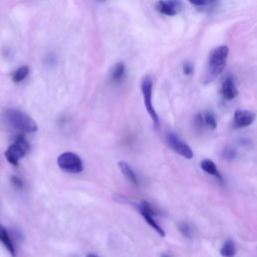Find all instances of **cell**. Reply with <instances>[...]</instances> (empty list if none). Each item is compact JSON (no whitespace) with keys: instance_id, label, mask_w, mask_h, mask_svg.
<instances>
[{"instance_id":"1","label":"cell","mask_w":257,"mask_h":257,"mask_svg":"<svg viewBox=\"0 0 257 257\" xmlns=\"http://www.w3.org/2000/svg\"><path fill=\"white\" fill-rule=\"evenodd\" d=\"M229 54V48L227 45H220L214 48L208 59L207 69L205 72V81H213L225 68L227 58Z\"/></svg>"},{"instance_id":"2","label":"cell","mask_w":257,"mask_h":257,"mask_svg":"<svg viewBox=\"0 0 257 257\" xmlns=\"http://www.w3.org/2000/svg\"><path fill=\"white\" fill-rule=\"evenodd\" d=\"M5 117L7 121L16 130L26 133H34L37 131L36 122L28 114L21 110L8 109L5 112Z\"/></svg>"},{"instance_id":"3","label":"cell","mask_w":257,"mask_h":257,"mask_svg":"<svg viewBox=\"0 0 257 257\" xmlns=\"http://www.w3.org/2000/svg\"><path fill=\"white\" fill-rule=\"evenodd\" d=\"M28 150H29L28 142L25 140L23 136H18L15 143L13 145H10L6 150L5 158L10 164L17 166L19 161L25 156Z\"/></svg>"},{"instance_id":"4","label":"cell","mask_w":257,"mask_h":257,"mask_svg":"<svg viewBox=\"0 0 257 257\" xmlns=\"http://www.w3.org/2000/svg\"><path fill=\"white\" fill-rule=\"evenodd\" d=\"M57 165L62 171L70 174H77L83 170L81 159L72 152L62 153L57 158Z\"/></svg>"},{"instance_id":"5","label":"cell","mask_w":257,"mask_h":257,"mask_svg":"<svg viewBox=\"0 0 257 257\" xmlns=\"http://www.w3.org/2000/svg\"><path fill=\"white\" fill-rule=\"evenodd\" d=\"M152 88H153V80L151 76L147 75L143 78L142 83H141V89L143 93V98H144V103L146 106V109L148 113L150 114L152 120L158 125L159 123V116L154 108L153 102H152Z\"/></svg>"},{"instance_id":"6","label":"cell","mask_w":257,"mask_h":257,"mask_svg":"<svg viewBox=\"0 0 257 257\" xmlns=\"http://www.w3.org/2000/svg\"><path fill=\"white\" fill-rule=\"evenodd\" d=\"M136 208L139 210L143 218L147 221V223L162 237H164L165 231L164 229L158 224V222L155 219L156 216V211L152 208V206L147 202V201H142L140 204H135Z\"/></svg>"},{"instance_id":"7","label":"cell","mask_w":257,"mask_h":257,"mask_svg":"<svg viewBox=\"0 0 257 257\" xmlns=\"http://www.w3.org/2000/svg\"><path fill=\"white\" fill-rule=\"evenodd\" d=\"M166 141L168 146L177 154L180 156L186 158V159H192L193 158V151L192 149L183 142L176 134L174 133H167L166 135Z\"/></svg>"},{"instance_id":"8","label":"cell","mask_w":257,"mask_h":257,"mask_svg":"<svg viewBox=\"0 0 257 257\" xmlns=\"http://www.w3.org/2000/svg\"><path fill=\"white\" fill-rule=\"evenodd\" d=\"M255 119V113L250 109L239 108L235 110L234 122L238 127H245L250 125Z\"/></svg>"},{"instance_id":"9","label":"cell","mask_w":257,"mask_h":257,"mask_svg":"<svg viewBox=\"0 0 257 257\" xmlns=\"http://www.w3.org/2000/svg\"><path fill=\"white\" fill-rule=\"evenodd\" d=\"M156 9L165 15H176L182 9V3L179 1H159L156 4Z\"/></svg>"},{"instance_id":"10","label":"cell","mask_w":257,"mask_h":257,"mask_svg":"<svg viewBox=\"0 0 257 257\" xmlns=\"http://www.w3.org/2000/svg\"><path fill=\"white\" fill-rule=\"evenodd\" d=\"M221 94L225 99L231 100L233 98L236 97V95L238 94V89L235 83V80L233 78V76L228 75L225 80L222 83L221 86Z\"/></svg>"},{"instance_id":"11","label":"cell","mask_w":257,"mask_h":257,"mask_svg":"<svg viewBox=\"0 0 257 257\" xmlns=\"http://www.w3.org/2000/svg\"><path fill=\"white\" fill-rule=\"evenodd\" d=\"M0 242L3 244V246L7 249V251L10 253L11 256H16V247L13 242V239L11 238L10 234L6 230L4 226L0 224Z\"/></svg>"},{"instance_id":"12","label":"cell","mask_w":257,"mask_h":257,"mask_svg":"<svg viewBox=\"0 0 257 257\" xmlns=\"http://www.w3.org/2000/svg\"><path fill=\"white\" fill-rule=\"evenodd\" d=\"M118 167L122 173V175L124 176V178L134 186H139V179L137 177V175L135 174L134 170L132 169V167L126 164L125 162H119L118 163Z\"/></svg>"},{"instance_id":"13","label":"cell","mask_w":257,"mask_h":257,"mask_svg":"<svg viewBox=\"0 0 257 257\" xmlns=\"http://www.w3.org/2000/svg\"><path fill=\"white\" fill-rule=\"evenodd\" d=\"M237 253V247L232 239H227L220 249V254L223 257H235Z\"/></svg>"},{"instance_id":"14","label":"cell","mask_w":257,"mask_h":257,"mask_svg":"<svg viewBox=\"0 0 257 257\" xmlns=\"http://www.w3.org/2000/svg\"><path fill=\"white\" fill-rule=\"evenodd\" d=\"M200 166H201L202 170H203L204 172H206L207 174L213 175V176L217 177V178L220 179V180L222 179L221 174L219 173V171H218V169H217L215 163H214L212 160H210V159H204V160L201 162Z\"/></svg>"},{"instance_id":"15","label":"cell","mask_w":257,"mask_h":257,"mask_svg":"<svg viewBox=\"0 0 257 257\" xmlns=\"http://www.w3.org/2000/svg\"><path fill=\"white\" fill-rule=\"evenodd\" d=\"M124 72H125L124 64H123V62L119 61L113 65L111 72H110V77L113 81H119L122 79Z\"/></svg>"},{"instance_id":"16","label":"cell","mask_w":257,"mask_h":257,"mask_svg":"<svg viewBox=\"0 0 257 257\" xmlns=\"http://www.w3.org/2000/svg\"><path fill=\"white\" fill-rule=\"evenodd\" d=\"M29 73V67L26 66V65H23L19 68H17L14 73H13V76H12V80L14 82H20L22 81Z\"/></svg>"},{"instance_id":"17","label":"cell","mask_w":257,"mask_h":257,"mask_svg":"<svg viewBox=\"0 0 257 257\" xmlns=\"http://www.w3.org/2000/svg\"><path fill=\"white\" fill-rule=\"evenodd\" d=\"M204 122L207 126H209L211 130H215L217 127V119L213 111H207L204 116Z\"/></svg>"},{"instance_id":"18","label":"cell","mask_w":257,"mask_h":257,"mask_svg":"<svg viewBox=\"0 0 257 257\" xmlns=\"http://www.w3.org/2000/svg\"><path fill=\"white\" fill-rule=\"evenodd\" d=\"M179 230L182 233L183 236H185L186 238H192L193 237V230L192 227L186 223V222H182L179 224Z\"/></svg>"},{"instance_id":"19","label":"cell","mask_w":257,"mask_h":257,"mask_svg":"<svg viewBox=\"0 0 257 257\" xmlns=\"http://www.w3.org/2000/svg\"><path fill=\"white\" fill-rule=\"evenodd\" d=\"M183 71L186 75H191L194 71V66L191 62L189 61H186L184 64H183Z\"/></svg>"},{"instance_id":"20","label":"cell","mask_w":257,"mask_h":257,"mask_svg":"<svg viewBox=\"0 0 257 257\" xmlns=\"http://www.w3.org/2000/svg\"><path fill=\"white\" fill-rule=\"evenodd\" d=\"M235 156H236V153L231 148H226L223 152V157L227 160H233L235 158Z\"/></svg>"},{"instance_id":"21","label":"cell","mask_w":257,"mask_h":257,"mask_svg":"<svg viewBox=\"0 0 257 257\" xmlns=\"http://www.w3.org/2000/svg\"><path fill=\"white\" fill-rule=\"evenodd\" d=\"M195 126L197 128H201L203 127V124H204V119H203V116L201 113H198L196 116H195Z\"/></svg>"},{"instance_id":"22","label":"cell","mask_w":257,"mask_h":257,"mask_svg":"<svg viewBox=\"0 0 257 257\" xmlns=\"http://www.w3.org/2000/svg\"><path fill=\"white\" fill-rule=\"evenodd\" d=\"M11 181H12L13 185H15L16 187H18V188H21V187H22V181H21L18 177L13 176L12 179H11Z\"/></svg>"},{"instance_id":"23","label":"cell","mask_w":257,"mask_h":257,"mask_svg":"<svg viewBox=\"0 0 257 257\" xmlns=\"http://www.w3.org/2000/svg\"><path fill=\"white\" fill-rule=\"evenodd\" d=\"M85 257H99V256H97V255H95L93 253H88V254H86Z\"/></svg>"},{"instance_id":"24","label":"cell","mask_w":257,"mask_h":257,"mask_svg":"<svg viewBox=\"0 0 257 257\" xmlns=\"http://www.w3.org/2000/svg\"><path fill=\"white\" fill-rule=\"evenodd\" d=\"M162 257H169V256H167V255H164V256H162Z\"/></svg>"}]
</instances>
